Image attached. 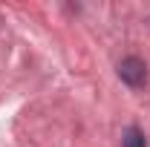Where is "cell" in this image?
Instances as JSON below:
<instances>
[{
    "instance_id": "cell-1",
    "label": "cell",
    "mask_w": 150,
    "mask_h": 147,
    "mask_svg": "<svg viewBox=\"0 0 150 147\" xmlns=\"http://www.w3.org/2000/svg\"><path fill=\"white\" fill-rule=\"evenodd\" d=\"M118 78L127 84V87H144L147 84V64L142 61V58L136 55H127L121 58V64H118Z\"/></svg>"
},
{
    "instance_id": "cell-2",
    "label": "cell",
    "mask_w": 150,
    "mask_h": 147,
    "mask_svg": "<svg viewBox=\"0 0 150 147\" xmlns=\"http://www.w3.org/2000/svg\"><path fill=\"white\" fill-rule=\"evenodd\" d=\"M121 147H147V139L139 127H127L121 136Z\"/></svg>"
}]
</instances>
